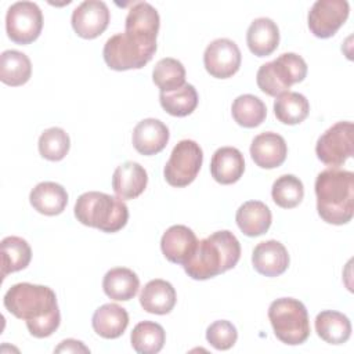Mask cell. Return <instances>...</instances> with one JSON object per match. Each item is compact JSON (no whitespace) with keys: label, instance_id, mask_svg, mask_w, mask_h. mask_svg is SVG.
Instances as JSON below:
<instances>
[{"label":"cell","instance_id":"cell-1","mask_svg":"<svg viewBox=\"0 0 354 354\" xmlns=\"http://www.w3.org/2000/svg\"><path fill=\"white\" fill-rule=\"evenodd\" d=\"M3 303L8 313L26 321V328L35 337H48L59 326L57 296L48 286L29 282L15 283L6 292Z\"/></svg>","mask_w":354,"mask_h":354},{"label":"cell","instance_id":"cell-2","mask_svg":"<svg viewBox=\"0 0 354 354\" xmlns=\"http://www.w3.org/2000/svg\"><path fill=\"white\" fill-rule=\"evenodd\" d=\"M239 257V241L231 231L223 230L199 241L194 254L183 267L192 279L205 281L234 268Z\"/></svg>","mask_w":354,"mask_h":354},{"label":"cell","instance_id":"cell-3","mask_svg":"<svg viewBox=\"0 0 354 354\" xmlns=\"http://www.w3.org/2000/svg\"><path fill=\"white\" fill-rule=\"evenodd\" d=\"M319 217L335 225L348 223L354 214V173L329 167L315 178Z\"/></svg>","mask_w":354,"mask_h":354},{"label":"cell","instance_id":"cell-4","mask_svg":"<svg viewBox=\"0 0 354 354\" xmlns=\"http://www.w3.org/2000/svg\"><path fill=\"white\" fill-rule=\"evenodd\" d=\"M75 217L83 225L94 227L104 232H116L126 225L129 209L119 196L88 191L77 198Z\"/></svg>","mask_w":354,"mask_h":354},{"label":"cell","instance_id":"cell-5","mask_svg":"<svg viewBox=\"0 0 354 354\" xmlns=\"http://www.w3.org/2000/svg\"><path fill=\"white\" fill-rule=\"evenodd\" d=\"M268 319L275 336L285 344L297 346L310 336V321L306 306L292 297L274 300L268 308Z\"/></svg>","mask_w":354,"mask_h":354},{"label":"cell","instance_id":"cell-6","mask_svg":"<svg viewBox=\"0 0 354 354\" xmlns=\"http://www.w3.org/2000/svg\"><path fill=\"white\" fill-rule=\"evenodd\" d=\"M307 75L306 61L295 53H283L274 61L263 64L256 75L259 88L271 97L288 91V88L304 80Z\"/></svg>","mask_w":354,"mask_h":354},{"label":"cell","instance_id":"cell-7","mask_svg":"<svg viewBox=\"0 0 354 354\" xmlns=\"http://www.w3.org/2000/svg\"><path fill=\"white\" fill-rule=\"evenodd\" d=\"M156 51V43L140 40L127 33L111 36L102 50L105 64L113 71L140 69L147 65Z\"/></svg>","mask_w":354,"mask_h":354},{"label":"cell","instance_id":"cell-8","mask_svg":"<svg viewBox=\"0 0 354 354\" xmlns=\"http://www.w3.org/2000/svg\"><path fill=\"white\" fill-rule=\"evenodd\" d=\"M203 152L194 140H181L171 151L165 165V178L171 187H187L191 184L202 166Z\"/></svg>","mask_w":354,"mask_h":354},{"label":"cell","instance_id":"cell-9","mask_svg":"<svg viewBox=\"0 0 354 354\" xmlns=\"http://www.w3.org/2000/svg\"><path fill=\"white\" fill-rule=\"evenodd\" d=\"M43 28V14L33 1H17L10 6L6 15V30L8 37L18 44L35 41Z\"/></svg>","mask_w":354,"mask_h":354},{"label":"cell","instance_id":"cell-10","mask_svg":"<svg viewBox=\"0 0 354 354\" xmlns=\"http://www.w3.org/2000/svg\"><path fill=\"white\" fill-rule=\"evenodd\" d=\"M353 133L351 122H337L330 126L317 141V158L330 167L343 165L353 156Z\"/></svg>","mask_w":354,"mask_h":354},{"label":"cell","instance_id":"cell-11","mask_svg":"<svg viewBox=\"0 0 354 354\" xmlns=\"http://www.w3.org/2000/svg\"><path fill=\"white\" fill-rule=\"evenodd\" d=\"M346 0H317L308 11V28L319 39L333 36L348 17Z\"/></svg>","mask_w":354,"mask_h":354},{"label":"cell","instance_id":"cell-12","mask_svg":"<svg viewBox=\"0 0 354 354\" xmlns=\"http://www.w3.org/2000/svg\"><path fill=\"white\" fill-rule=\"evenodd\" d=\"M242 55L235 41L216 39L205 50L203 65L209 75L217 79H227L235 75L241 66Z\"/></svg>","mask_w":354,"mask_h":354},{"label":"cell","instance_id":"cell-13","mask_svg":"<svg viewBox=\"0 0 354 354\" xmlns=\"http://www.w3.org/2000/svg\"><path fill=\"white\" fill-rule=\"evenodd\" d=\"M111 19L108 6L101 0H86L72 12V28L83 39H95L108 26Z\"/></svg>","mask_w":354,"mask_h":354},{"label":"cell","instance_id":"cell-14","mask_svg":"<svg viewBox=\"0 0 354 354\" xmlns=\"http://www.w3.org/2000/svg\"><path fill=\"white\" fill-rule=\"evenodd\" d=\"M160 18L153 6L147 1L136 3L124 21V33L140 40L156 43Z\"/></svg>","mask_w":354,"mask_h":354},{"label":"cell","instance_id":"cell-15","mask_svg":"<svg viewBox=\"0 0 354 354\" xmlns=\"http://www.w3.org/2000/svg\"><path fill=\"white\" fill-rule=\"evenodd\" d=\"M195 232L187 225H171L166 230L160 239V249L165 257L176 264H184L198 246Z\"/></svg>","mask_w":354,"mask_h":354},{"label":"cell","instance_id":"cell-16","mask_svg":"<svg viewBox=\"0 0 354 354\" xmlns=\"http://www.w3.org/2000/svg\"><path fill=\"white\" fill-rule=\"evenodd\" d=\"M288 155V147L282 136L274 131H264L256 136L250 144V156L261 169L281 166Z\"/></svg>","mask_w":354,"mask_h":354},{"label":"cell","instance_id":"cell-17","mask_svg":"<svg viewBox=\"0 0 354 354\" xmlns=\"http://www.w3.org/2000/svg\"><path fill=\"white\" fill-rule=\"evenodd\" d=\"M254 270L266 277H278L283 274L289 266V254L286 248L275 241L260 242L252 253Z\"/></svg>","mask_w":354,"mask_h":354},{"label":"cell","instance_id":"cell-18","mask_svg":"<svg viewBox=\"0 0 354 354\" xmlns=\"http://www.w3.org/2000/svg\"><path fill=\"white\" fill-rule=\"evenodd\" d=\"M169 136L167 126L159 119H142L133 130V145L141 155H156L167 145Z\"/></svg>","mask_w":354,"mask_h":354},{"label":"cell","instance_id":"cell-19","mask_svg":"<svg viewBox=\"0 0 354 354\" xmlns=\"http://www.w3.org/2000/svg\"><path fill=\"white\" fill-rule=\"evenodd\" d=\"M148 184L145 169L133 160L118 166L112 176V188L120 199H134L140 196Z\"/></svg>","mask_w":354,"mask_h":354},{"label":"cell","instance_id":"cell-20","mask_svg":"<svg viewBox=\"0 0 354 354\" xmlns=\"http://www.w3.org/2000/svg\"><path fill=\"white\" fill-rule=\"evenodd\" d=\"M245 171V159L239 149L234 147L218 148L210 162L212 177L224 185L236 183Z\"/></svg>","mask_w":354,"mask_h":354},{"label":"cell","instance_id":"cell-21","mask_svg":"<svg viewBox=\"0 0 354 354\" xmlns=\"http://www.w3.org/2000/svg\"><path fill=\"white\" fill-rule=\"evenodd\" d=\"M177 301V295L173 285L165 279L149 281L140 293L141 307L151 314H169Z\"/></svg>","mask_w":354,"mask_h":354},{"label":"cell","instance_id":"cell-22","mask_svg":"<svg viewBox=\"0 0 354 354\" xmlns=\"http://www.w3.org/2000/svg\"><path fill=\"white\" fill-rule=\"evenodd\" d=\"M246 43L252 54L267 57L272 54L279 44V29L270 18H256L246 32Z\"/></svg>","mask_w":354,"mask_h":354},{"label":"cell","instance_id":"cell-23","mask_svg":"<svg viewBox=\"0 0 354 354\" xmlns=\"http://www.w3.org/2000/svg\"><path fill=\"white\" fill-rule=\"evenodd\" d=\"M29 201L36 212L46 216H57L66 207L68 194L61 184L43 181L30 191Z\"/></svg>","mask_w":354,"mask_h":354},{"label":"cell","instance_id":"cell-24","mask_svg":"<svg viewBox=\"0 0 354 354\" xmlns=\"http://www.w3.org/2000/svg\"><path fill=\"white\" fill-rule=\"evenodd\" d=\"M235 221L245 235L259 236L268 231L272 214L266 203L260 201H248L236 210Z\"/></svg>","mask_w":354,"mask_h":354},{"label":"cell","instance_id":"cell-25","mask_svg":"<svg viewBox=\"0 0 354 354\" xmlns=\"http://www.w3.org/2000/svg\"><path fill=\"white\" fill-rule=\"evenodd\" d=\"M93 329L104 339H116L123 335L129 325L127 311L115 304L106 303L95 310L93 314Z\"/></svg>","mask_w":354,"mask_h":354},{"label":"cell","instance_id":"cell-26","mask_svg":"<svg viewBox=\"0 0 354 354\" xmlns=\"http://www.w3.org/2000/svg\"><path fill=\"white\" fill-rule=\"evenodd\" d=\"M140 288V279L134 271L126 267L109 270L102 279V289L108 297L116 301L133 299Z\"/></svg>","mask_w":354,"mask_h":354},{"label":"cell","instance_id":"cell-27","mask_svg":"<svg viewBox=\"0 0 354 354\" xmlns=\"http://www.w3.org/2000/svg\"><path fill=\"white\" fill-rule=\"evenodd\" d=\"M315 332L329 344H343L350 339L351 324L344 314L325 310L315 317Z\"/></svg>","mask_w":354,"mask_h":354},{"label":"cell","instance_id":"cell-28","mask_svg":"<svg viewBox=\"0 0 354 354\" xmlns=\"http://www.w3.org/2000/svg\"><path fill=\"white\" fill-rule=\"evenodd\" d=\"M32 75V64L26 54L18 50H6L0 55V80L17 87L25 84Z\"/></svg>","mask_w":354,"mask_h":354},{"label":"cell","instance_id":"cell-29","mask_svg":"<svg viewBox=\"0 0 354 354\" xmlns=\"http://www.w3.org/2000/svg\"><path fill=\"white\" fill-rule=\"evenodd\" d=\"M1 249V277L26 268L32 259L29 243L19 236H6L0 245Z\"/></svg>","mask_w":354,"mask_h":354},{"label":"cell","instance_id":"cell-30","mask_svg":"<svg viewBox=\"0 0 354 354\" xmlns=\"http://www.w3.org/2000/svg\"><path fill=\"white\" fill-rule=\"evenodd\" d=\"M310 112L308 100L296 91H285L274 101V113L283 124L301 123Z\"/></svg>","mask_w":354,"mask_h":354},{"label":"cell","instance_id":"cell-31","mask_svg":"<svg viewBox=\"0 0 354 354\" xmlns=\"http://www.w3.org/2000/svg\"><path fill=\"white\" fill-rule=\"evenodd\" d=\"M234 120L242 127H257L267 116L266 104L253 94H242L236 97L231 106Z\"/></svg>","mask_w":354,"mask_h":354},{"label":"cell","instance_id":"cell-32","mask_svg":"<svg viewBox=\"0 0 354 354\" xmlns=\"http://www.w3.org/2000/svg\"><path fill=\"white\" fill-rule=\"evenodd\" d=\"M133 348L140 354L159 353L166 342V333L162 325L152 321L138 322L130 336Z\"/></svg>","mask_w":354,"mask_h":354},{"label":"cell","instance_id":"cell-33","mask_svg":"<svg viewBox=\"0 0 354 354\" xmlns=\"http://www.w3.org/2000/svg\"><path fill=\"white\" fill-rule=\"evenodd\" d=\"M159 101L162 108L173 116H187L198 106V93L192 84L185 83L177 90L160 93Z\"/></svg>","mask_w":354,"mask_h":354},{"label":"cell","instance_id":"cell-34","mask_svg":"<svg viewBox=\"0 0 354 354\" xmlns=\"http://www.w3.org/2000/svg\"><path fill=\"white\" fill-rule=\"evenodd\" d=\"M152 80L160 88V93L177 90L185 84V68L176 58H162L153 68Z\"/></svg>","mask_w":354,"mask_h":354},{"label":"cell","instance_id":"cell-35","mask_svg":"<svg viewBox=\"0 0 354 354\" xmlns=\"http://www.w3.org/2000/svg\"><path fill=\"white\" fill-rule=\"evenodd\" d=\"M272 201L283 209L296 207L304 196V187L299 177L293 174L279 176L271 188Z\"/></svg>","mask_w":354,"mask_h":354},{"label":"cell","instance_id":"cell-36","mask_svg":"<svg viewBox=\"0 0 354 354\" xmlns=\"http://www.w3.org/2000/svg\"><path fill=\"white\" fill-rule=\"evenodd\" d=\"M39 152L47 160H61L66 156L71 140L68 133L61 127H50L39 137Z\"/></svg>","mask_w":354,"mask_h":354},{"label":"cell","instance_id":"cell-37","mask_svg":"<svg viewBox=\"0 0 354 354\" xmlns=\"http://www.w3.org/2000/svg\"><path fill=\"white\" fill-rule=\"evenodd\" d=\"M238 339L236 328L232 322L221 319L214 321L206 329V340L213 346L216 350H228L231 348Z\"/></svg>","mask_w":354,"mask_h":354},{"label":"cell","instance_id":"cell-38","mask_svg":"<svg viewBox=\"0 0 354 354\" xmlns=\"http://www.w3.org/2000/svg\"><path fill=\"white\" fill-rule=\"evenodd\" d=\"M55 353H90V350L79 340L75 339H66L61 342L58 347L54 350Z\"/></svg>","mask_w":354,"mask_h":354}]
</instances>
